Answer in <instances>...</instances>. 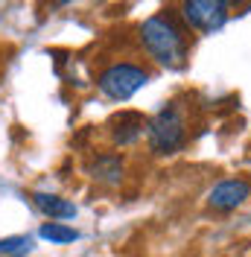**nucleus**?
<instances>
[{
    "label": "nucleus",
    "instance_id": "obj_1",
    "mask_svg": "<svg viewBox=\"0 0 251 257\" xmlns=\"http://www.w3.org/2000/svg\"><path fill=\"white\" fill-rule=\"evenodd\" d=\"M141 41H143V47H146V53L158 64L181 67L184 59H187V38H184L181 27L170 15L146 18L141 27Z\"/></svg>",
    "mask_w": 251,
    "mask_h": 257
},
{
    "label": "nucleus",
    "instance_id": "obj_2",
    "mask_svg": "<svg viewBox=\"0 0 251 257\" xmlns=\"http://www.w3.org/2000/svg\"><path fill=\"white\" fill-rule=\"evenodd\" d=\"M146 135H149V146L158 155H170L175 149L184 146L187 128H184V117L175 105H167L146 123Z\"/></svg>",
    "mask_w": 251,
    "mask_h": 257
},
{
    "label": "nucleus",
    "instance_id": "obj_3",
    "mask_svg": "<svg viewBox=\"0 0 251 257\" xmlns=\"http://www.w3.org/2000/svg\"><path fill=\"white\" fill-rule=\"evenodd\" d=\"M149 82V73L138 67V64H111L99 73V91L108 96V99H117V102H126L141 91L143 85Z\"/></svg>",
    "mask_w": 251,
    "mask_h": 257
},
{
    "label": "nucleus",
    "instance_id": "obj_4",
    "mask_svg": "<svg viewBox=\"0 0 251 257\" xmlns=\"http://www.w3.org/2000/svg\"><path fill=\"white\" fill-rule=\"evenodd\" d=\"M181 15L196 30L216 32L228 21V3H222V0H190L181 6Z\"/></svg>",
    "mask_w": 251,
    "mask_h": 257
},
{
    "label": "nucleus",
    "instance_id": "obj_5",
    "mask_svg": "<svg viewBox=\"0 0 251 257\" xmlns=\"http://www.w3.org/2000/svg\"><path fill=\"white\" fill-rule=\"evenodd\" d=\"M248 196H251V184L245 178H228V181H219L213 190L207 193V205L213 210L228 213V210L239 208Z\"/></svg>",
    "mask_w": 251,
    "mask_h": 257
},
{
    "label": "nucleus",
    "instance_id": "obj_6",
    "mask_svg": "<svg viewBox=\"0 0 251 257\" xmlns=\"http://www.w3.org/2000/svg\"><path fill=\"white\" fill-rule=\"evenodd\" d=\"M32 202H35V208L41 210L44 216H50V219H73V216H76V205L67 202V199H62V196H53V193H35Z\"/></svg>",
    "mask_w": 251,
    "mask_h": 257
},
{
    "label": "nucleus",
    "instance_id": "obj_7",
    "mask_svg": "<svg viewBox=\"0 0 251 257\" xmlns=\"http://www.w3.org/2000/svg\"><path fill=\"white\" fill-rule=\"evenodd\" d=\"M114 144H135L138 138L143 135V128H146V123H143L141 114H120L117 120H114Z\"/></svg>",
    "mask_w": 251,
    "mask_h": 257
},
{
    "label": "nucleus",
    "instance_id": "obj_8",
    "mask_svg": "<svg viewBox=\"0 0 251 257\" xmlns=\"http://www.w3.org/2000/svg\"><path fill=\"white\" fill-rule=\"evenodd\" d=\"M88 173H91V178L102 181V184H117L123 178V161L117 158V155H99L88 167Z\"/></svg>",
    "mask_w": 251,
    "mask_h": 257
},
{
    "label": "nucleus",
    "instance_id": "obj_9",
    "mask_svg": "<svg viewBox=\"0 0 251 257\" xmlns=\"http://www.w3.org/2000/svg\"><path fill=\"white\" fill-rule=\"evenodd\" d=\"M44 240H50V242H73V240H79V231L76 228H70V225H62V222H47V225H41V231H38Z\"/></svg>",
    "mask_w": 251,
    "mask_h": 257
},
{
    "label": "nucleus",
    "instance_id": "obj_10",
    "mask_svg": "<svg viewBox=\"0 0 251 257\" xmlns=\"http://www.w3.org/2000/svg\"><path fill=\"white\" fill-rule=\"evenodd\" d=\"M18 251H30V237H3L0 240V254H18Z\"/></svg>",
    "mask_w": 251,
    "mask_h": 257
}]
</instances>
